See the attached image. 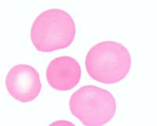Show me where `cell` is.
<instances>
[{"label":"cell","mask_w":157,"mask_h":126,"mask_svg":"<svg viewBox=\"0 0 157 126\" xmlns=\"http://www.w3.org/2000/svg\"><path fill=\"white\" fill-rule=\"evenodd\" d=\"M76 35L72 17L61 9L42 12L32 23L30 38L35 48L50 53L70 47Z\"/></svg>","instance_id":"cell-1"},{"label":"cell","mask_w":157,"mask_h":126,"mask_svg":"<svg viewBox=\"0 0 157 126\" xmlns=\"http://www.w3.org/2000/svg\"><path fill=\"white\" fill-rule=\"evenodd\" d=\"M85 66L93 80L105 85H113L123 81L129 73L131 56L128 49L122 43L103 41L90 49Z\"/></svg>","instance_id":"cell-2"},{"label":"cell","mask_w":157,"mask_h":126,"mask_svg":"<svg viewBox=\"0 0 157 126\" xmlns=\"http://www.w3.org/2000/svg\"><path fill=\"white\" fill-rule=\"evenodd\" d=\"M69 109L84 125H104L114 117L116 101L108 90L85 85L71 95Z\"/></svg>","instance_id":"cell-3"},{"label":"cell","mask_w":157,"mask_h":126,"mask_svg":"<svg viewBox=\"0 0 157 126\" xmlns=\"http://www.w3.org/2000/svg\"><path fill=\"white\" fill-rule=\"evenodd\" d=\"M5 85L10 96L20 103H30L42 90L39 74L34 67L27 64L13 66L6 74Z\"/></svg>","instance_id":"cell-4"},{"label":"cell","mask_w":157,"mask_h":126,"mask_svg":"<svg viewBox=\"0 0 157 126\" xmlns=\"http://www.w3.org/2000/svg\"><path fill=\"white\" fill-rule=\"evenodd\" d=\"M79 63L70 56H61L52 60L46 71L47 81L54 90L67 92L77 86L81 79Z\"/></svg>","instance_id":"cell-5"},{"label":"cell","mask_w":157,"mask_h":126,"mask_svg":"<svg viewBox=\"0 0 157 126\" xmlns=\"http://www.w3.org/2000/svg\"><path fill=\"white\" fill-rule=\"evenodd\" d=\"M51 124H73L71 122H68V121H56V122L52 123Z\"/></svg>","instance_id":"cell-6"}]
</instances>
